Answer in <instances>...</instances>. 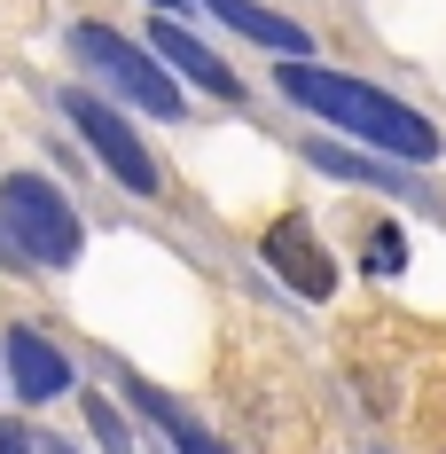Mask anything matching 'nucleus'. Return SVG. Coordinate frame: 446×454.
<instances>
[{"instance_id": "3", "label": "nucleus", "mask_w": 446, "mask_h": 454, "mask_svg": "<svg viewBox=\"0 0 446 454\" xmlns=\"http://www.w3.org/2000/svg\"><path fill=\"white\" fill-rule=\"evenodd\" d=\"M71 55H79L87 71H102V79L126 94V102H141L149 118H180L173 71H165V63H149L126 32H110V24H79V32H71Z\"/></svg>"}, {"instance_id": "9", "label": "nucleus", "mask_w": 446, "mask_h": 454, "mask_svg": "<svg viewBox=\"0 0 446 454\" xmlns=\"http://www.w3.org/2000/svg\"><path fill=\"white\" fill-rule=\"evenodd\" d=\"M212 16H220L227 32H243V40L274 47V55H306V24H290V16H274V8H259V0H204Z\"/></svg>"}, {"instance_id": "1", "label": "nucleus", "mask_w": 446, "mask_h": 454, "mask_svg": "<svg viewBox=\"0 0 446 454\" xmlns=\"http://www.w3.org/2000/svg\"><path fill=\"white\" fill-rule=\"evenodd\" d=\"M274 87L290 94L298 110H313L321 126L360 134L368 149H384V157H400V165H431V157H439V126H431L423 110H407L400 94H376V87H360V79L313 71V63H282Z\"/></svg>"}, {"instance_id": "8", "label": "nucleus", "mask_w": 446, "mask_h": 454, "mask_svg": "<svg viewBox=\"0 0 446 454\" xmlns=\"http://www.w3.org/2000/svg\"><path fill=\"white\" fill-rule=\"evenodd\" d=\"M126 400H134V408L149 415V423H165V439H173V454H227L220 439H212V431H204L196 415L180 408V400H165V392H157L149 376H126Z\"/></svg>"}, {"instance_id": "10", "label": "nucleus", "mask_w": 446, "mask_h": 454, "mask_svg": "<svg viewBox=\"0 0 446 454\" xmlns=\"http://www.w3.org/2000/svg\"><path fill=\"white\" fill-rule=\"evenodd\" d=\"M313 165H321V173H337V181H376V188H400V196H423L407 173H384L376 157H353V149H337V141H321V149H313Z\"/></svg>"}, {"instance_id": "14", "label": "nucleus", "mask_w": 446, "mask_h": 454, "mask_svg": "<svg viewBox=\"0 0 446 454\" xmlns=\"http://www.w3.org/2000/svg\"><path fill=\"white\" fill-rule=\"evenodd\" d=\"M40 454H71V447H63V439H40Z\"/></svg>"}, {"instance_id": "2", "label": "nucleus", "mask_w": 446, "mask_h": 454, "mask_svg": "<svg viewBox=\"0 0 446 454\" xmlns=\"http://www.w3.org/2000/svg\"><path fill=\"white\" fill-rule=\"evenodd\" d=\"M0 235L32 267H71L79 259V220H71L63 188H47L40 173H8L0 181Z\"/></svg>"}, {"instance_id": "6", "label": "nucleus", "mask_w": 446, "mask_h": 454, "mask_svg": "<svg viewBox=\"0 0 446 454\" xmlns=\"http://www.w3.org/2000/svg\"><path fill=\"white\" fill-rule=\"evenodd\" d=\"M8 384H16V400H55V392H71V353L47 345L40 329H8Z\"/></svg>"}, {"instance_id": "5", "label": "nucleus", "mask_w": 446, "mask_h": 454, "mask_svg": "<svg viewBox=\"0 0 446 454\" xmlns=\"http://www.w3.org/2000/svg\"><path fill=\"white\" fill-rule=\"evenodd\" d=\"M259 259H267L298 298H329V290H337V259L321 251V235H313L306 220H274L267 243H259Z\"/></svg>"}, {"instance_id": "7", "label": "nucleus", "mask_w": 446, "mask_h": 454, "mask_svg": "<svg viewBox=\"0 0 446 454\" xmlns=\"http://www.w3.org/2000/svg\"><path fill=\"white\" fill-rule=\"evenodd\" d=\"M149 47L173 63L180 79H196L204 94H220V102H235V94H243V79H235V71H227V63H220V55H212L204 40H188L180 24H157V32H149Z\"/></svg>"}, {"instance_id": "13", "label": "nucleus", "mask_w": 446, "mask_h": 454, "mask_svg": "<svg viewBox=\"0 0 446 454\" xmlns=\"http://www.w3.org/2000/svg\"><path fill=\"white\" fill-rule=\"evenodd\" d=\"M0 454H40V431H24V423H0Z\"/></svg>"}, {"instance_id": "12", "label": "nucleus", "mask_w": 446, "mask_h": 454, "mask_svg": "<svg viewBox=\"0 0 446 454\" xmlns=\"http://www.w3.org/2000/svg\"><path fill=\"white\" fill-rule=\"evenodd\" d=\"M87 423H94V439H102V454H134V439L118 431V415L102 408V400H94V408H87Z\"/></svg>"}, {"instance_id": "4", "label": "nucleus", "mask_w": 446, "mask_h": 454, "mask_svg": "<svg viewBox=\"0 0 446 454\" xmlns=\"http://www.w3.org/2000/svg\"><path fill=\"white\" fill-rule=\"evenodd\" d=\"M63 118L87 134V149H94V157H102V165H110L126 188H134V196H157V157L141 149V134L118 118V110H110V102H94L87 87H63Z\"/></svg>"}, {"instance_id": "11", "label": "nucleus", "mask_w": 446, "mask_h": 454, "mask_svg": "<svg viewBox=\"0 0 446 454\" xmlns=\"http://www.w3.org/2000/svg\"><path fill=\"white\" fill-rule=\"evenodd\" d=\"M407 267V235L400 227H376L368 235V274H400Z\"/></svg>"}, {"instance_id": "15", "label": "nucleus", "mask_w": 446, "mask_h": 454, "mask_svg": "<svg viewBox=\"0 0 446 454\" xmlns=\"http://www.w3.org/2000/svg\"><path fill=\"white\" fill-rule=\"evenodd\" d=\"M157 8H173V0H157Z\"/></svg>"}]
</instances>
